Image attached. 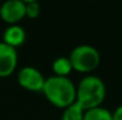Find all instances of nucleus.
Listing matches in <instances>:
<instances>
[{"label":"nucleus","instance_id":"obj_8","mask_svg":"<svg viewBox=\"0 0 122 120\" xmlns=\"http://www.w3.org/2000/svg\"><path fill=\"white\" fill-rule=\"evenodd\" d=\"M72 65L69 57H58L52 62V71L55 76L58 77H68L72 71Z\"/></svg>","mask_w":122,"mask_h":120},{"label":"nucleus","instance_id":"obj_6","mask_svg":"<svg viewBox=\"0 0 122 120\" xmlns=\"http://www.w3.org/2000/svg\"><path fill=\"white\" fill-rule=\"evenodd\" d=\"M18 65V52L17 48L0 42V77L11 76Z\"/></svg>","mask_w":122,"mask_h":120},{"label":"nucleus","instance_id":"obj_7","mask_svg":"<svg viewBox=\"0 0 122 120\" xmlns=\"http://www.w3.org/2000/svg\"><path fill=\"white\" fill-rule=\"evenodd\" d=\"M25 40H26V32L18 24L10 25L8 27H6V30L2 33V42L14 48L21 46L25 42Z\"/></svg>","mask_w":122,"mask_h":120},{"label":"nucleus","instance_id":"obj_11","mask_svg":"<svg viewBox=\"0 0 122 120\" xmlns=\"http://www.w3.org/2000/svg\"><path fill=\"white\" fill-rule=\"evenodd\" d=\"M25 7H26V17H29L31 19L37 18L41 13V5L36 0L25 1Z\"/></svg>","mask_w":122,"mask_h":120},{"label":"nucleus","instance_id":"obj_3","mask_svg":"<svg viewBox=\"0 0 122 120\" xmlns=\"http://www.w3.org/2000/svg\"><path fill=\"white\" fill-rule=\"evenodd\" d=\"M69 59L75 71L81 73H90L100 65L101 54L95 46L82 44L71 51Z\"/></svg>","mask_w":122,"mask_h":120},{"label":"nucleus","instance_id":"obj_2","mask_svg":"<svg viewBox=\"0 0 122 120\" xmlns=\"http://www.w3.org/2000/svg\"><path fill=\"white\" fill-rule=\"evenodd\" d=\"M107 89L97 76H85L76 86V101L84 111L100 107L106 99Z\"/></svg>","mask_w":122,"mask_h":120},{"label":"nucleus","instance_id":"obj_5","mask_svg":"<svg viewBox=\"0 0 122 120\" xmlns=\"http://www.w3.org/2000/svg\"><path fill=\"white\" fill-rule=\"evenodd\" d=\"M0 17L4 21L15 25L26 17V7L24 0H7L0 6Z\"/></svg>","mask_w":122,"mask_h":120},{"label":"nucleus","instance_id":"obj_1","mask_svg":"<svg viewBox=\"0 0 122 120\" xmlns=\"http://www.w3.org/2000/svg\"><path fill=\"white\" fill-rule=\"evenodd\" d=\"M41 92L56 107L65 108L76 101V85L69 77L51 76L45 79Z\"/></svg>","mask_w":122,"mask_h":120},{"label":"nucleus","instance_id":"obj_12","mask_svg":"<svg viewBox=\"0 0 122 120\" xmlns=\"http://www.w3.org/2000/svg\"><path fill=\"white\" fill-rule=\"evenodd\" d=\"M112 116H113V120H122V105L117 106L114 112H112Z\"/></svg>","mask_w":122,"mask_h":120},{"label":"nucleus","instance_id":"obj_4","mask_svg":"<svg viewBox=\"0 0 122 120\" xmlns=\"http://www.w3.org/2000/svg\"><path fill=\"white\" fill-rule=\"evenodd\" d=\"M17 79L23 88L27 91H32V92H39L43 89L46 78H44L43 73L36 67L25 66L19 70Z\"/></svg>","mask_w":122,"mask_h":120},{"label":"nucleus","instance_id":"obj_10","mask_svg":"<svg viewBox=\"0 0 122 120\" xmlns=\"http://www.w3.org/2000/svg\"><path fill=\"white\" fill-rule=\"evenodd\" d=\"M84 119V110L77 102L71 104L65 107L62 114L61 120H83Z\"/></svg>","mask_w":122,"mask_h":120},{"label":"nucleus","instance_id":"obj_9","mask_svg":"<svg viewBox=\"0 0 122 120\" xmlns=\"http://www.w3.org/2000/svg\"><path fill=\"white\" fill-rule=\"evenodd\" d=\"M83 120H113L112 112L103 106L95 107L88 111H84Z\"/></svg>","mask_w":122,"mask_h":120}]
</instances>
